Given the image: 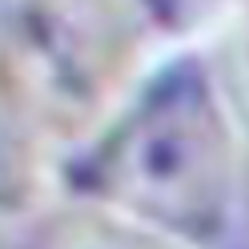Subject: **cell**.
I'll list each match as a JSON object with an SVG mask.
<instances>
[{
  "label": "cell",
  "instance_id": "cell-4",
  "mask_svg": "<svg viewBox=\"0 0 249 249\" xmlns=\"http://www.w3.org/2000/svg\"><path fill=\"white\" fill-rule=\"evenodd\" d=\"M157 4H169V8H177V12H193L197 4H209V0H157Z\"/></svg>",
  "mask_w": 249,
  "mask_h": 249
},
{
  "label": "cell",
  "instance_id": "cell-2",
  "mask_svg": "<svg viewBox=\"0 0 249 249\" xmlns=\"http://www.w3.org/2000/svg\"><path fill=\"white\" fill-rule=\"evenodd\" d=\"M8 24L33 81L72 105L97 97L133 44L121 0H12Z\"/></svg>",
  "mask_w": 249,
  "mask_h": 249
},
{
  "label": "cell",
  "instance_id": "cell-3",
  "mask_svg": "<svg viewBox=\"0 0 249 249\" xmlns=\"http://www.w3.org/2000/svg\"><path fill=\"white\" fill-rule=\"evenodd\" d=\"M65 249H181L169 237H157V233L145 229H124V225H89L81 229Z\"/></svg>",
  "mask_w": 249,
  "mask_h": 249
},
{
  "label": "cell",
  "instance_id": "cell-1",
  "mask_svg": "<svg viewBox=\"0 0 249 249\" xmlns=\"http://www.w3.org/2000/svg\"><path fill=\"white\" fill-rule=\"evenodd\" d=\"M89 185L181 237L217 241L233 213V145L193 60L157 76L89 161Z\"/></svg>",
  "mask_w": 249,
  "mask_h": 249
}]
</instances>
